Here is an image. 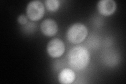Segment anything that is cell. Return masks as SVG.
Returning a JSON list of instances; mask_svg holds the SVG:
<instances>
[{
    "label": "cell",
    "instance_id": "obj_1",
    "mask_svg": "<svg viewBox=\"0 0 126 84\" xmlns=\"http://www.w3.org/2000/svg\"><path fill=\"white\" fill-rule=\"evenodd\" d=\"M90 61V54L86 48L77 46L71 50L68 54V63L72 69L76 70L84 69Z\"/></svg>",
    "mask_w": 126,
    "mask_h": 84
},
{
    "label": "cell",
    "instance_id": "obj_8",
    "mask_svg": "<svg viewBox=\"0 0 126 84\" xmlns=\"http://www.w3.org/2000/svg\"><path fill=\"white\" fill-rule=\"evenodd\" d=\"M45 3L46 9L52 12L57 11L60 7V2L58 0H46Z\"/></svg>",
    "mask_w": 126,
    "mask_h": 84
},
{
    "label": "cell",
    "instance_id": "obj_7",
    "mask_svg": "<svg viewBox=\"0 0 126 84\" xmlns=\"http://www.w3.org/2000/svg\"><path fill=\"white\" fill-rule=\"evenodd\" d=\"M76 78L75 73L70 68L63 69L58 75V81L63 84H70L73 83Z\"/></svg>",
    "mask_w": 126,
    "mask_h": 84
},
{
    "label": "cell",
    "instance_id": "obj_6",
    "mask_svg": "<svg viewBox=\"0 0 126 84\" xmlns=\"http://www.w3.org/2000/svg\"><path fill=\"white\" fill-rule=\"evenodd\" d=\"M41 30L44 35L49 37L53 36L58 32L57 24L53 19L47 18L42 22Z\"/></svg>",
    "mask_w": 126,
    "mask_h": 84
},
{
    "label": "cell",
    "instance_id": "obj_4",
    "mask_svg": "<svg viewBox=\"0 0 126 84\" xmlns=\"http://www.w3.org/2000/svg\"><path fill=\"white\" fill-rule=\"evenodd\" d=\"M65 50V44L60 38H55L52 39L47 45V53L53 58H58L62 56Z\"/></svg>",
    "mask_w": 126,
    "mask_h": 84
},
{
    "label": "cell",
    "instance_id": "obj_9",
    "mask_svg": "<svg viewBox=\"0 0 126 84\" xmlns=\"http://www.w3.org/2000/svg\"><path fill=\"white\" fill-rule=\"evenodd\" d=\"M27 17L24 15H19L17 18L18 22L22 25H24L27 22Z\"/></svg>",
    "mask_w": 126,
    "mask_h": 84
},
{
    "label": "cell",
    "instance_id": "obj_5",
    "mask_svg": "<svg viewBox=\"0 0 126 84\" xmlns=\"http://www.w3.org/2000/svg\"><path fill=\"white\" fill-rule=\"evenodd\" d=\"M116 8V3L113 0H101L97 4L98 11L104 16L112 15L115 12Z\"/></svg>",
    "mask_w": 126,
    "mask_h": 84
},
{
    "label": "cell",
    "instance_id": "obj_3",
    "mask_svg": "<svg viewBox=\"0 0 126 84\" xmlns=\"http://www.w3.org/2000/svg\"><path fill=\"white\" fill-rule=\"evenodd\" d=\"M45 13V7L40 1L30 2L27 6L26 14L32 21H36L41 19Z\"/></svg>",
    "mask_w": 126,
    "mask_h": 84
},
{
    "label": "cell",
    "instance_id": "obj_2",
    "mask_svg": "<svg viewBox=\"0 0 126 84\" xmlns=\"http://www.w3.org/2000/svg\"><path fill=\"white\" fill-rule=\"evenodd\" d=\"M88 35L87 27L82 23H75L70 26L67 32V38L71 43L76 44L83 42Z\"/></svg>",
    "mask_w": 126,
    "mask_h": 84
}]
</instances>
